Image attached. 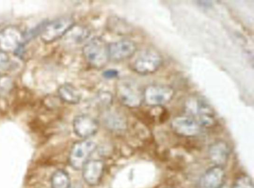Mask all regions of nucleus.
Listing matches in <instances>:
<instances>
[{
  "mask_svg": "<svg viewBox=\"0 0 254 188\" xmlns=\"http://www.w3.org/2000/svg\"><path fill=\"white\" fill-rule=\"evenodd\" d=\"M96 143L88 140L78 141L73 144L69 151L68 162L76 170L82 169L89 160L90 156L95 151Z\"/></svg>",
  "mask_w": 254,
  "mask_h": 188,
  "instance_id": "4",
  "label": "nucleus"
},
{
  "mask_svg": "<svg viewBox=\"0 0 254 188\" xmlns=\"http://www.w3.org/2000/svg\"><path fill=\"white\" fill-rule=\"evenodd\" d=\"M226 175L223 167L213 166L209 168L199 181L200 188H221Z\"/></svg>",
  "mask_w": 254,
  "mask_h": 188,
  "instance_id": "12",
  "label": "nucleus"
},
{
  "mask_svg": "<svg viewBox=\"0 0 254 188\" xmlns=\"http://www.w3.org/2000/svg\"><path fill=\"white\" fill-rule=\"evenodd\" d=\"M117 94L120 102L128 107H137L143 101V92L129 80H122L118 83Z\"/></svg>",
  "mask_w": 254,
  "mask_h": 188,
  "instance_id": "5",
  "label": "nucleus"
},
{
  "mask_svg": "<svg viewBox=\"0 0 254 188\" xmlns=\"http://www.w3.org/2000/svg\"><path fill=\"white\" fill-rule=\"evenodd\" d=\"M105 165L100 160H88L82 168V177L85 182L90 186L97 185L101 180Z\"/></svg>",
  "mask_w": 254,
  "mask_h": 188,
  "instance_id": "11",
  "label": "nucleus"
},
{
  "mask_svg": "<svg viewBox=\"0 0 254 188\" xmlns=\"http://www.w3.org/2000/svg\"><path fill=\"white\" fill-rule=\"evenodd\" d=\"M74 133L81 138H88L94 135L99 128L98 121L93 117L86 114L76 116L72 122Z\"/></svg>",
  "mask_w": 254,
  "mask_h": 188,
  "instance_id": "9",
  "label": "nucleus"
},
{
  "mask_svg": "<svg viewBox=\"0 0 254 188\" xmlns=\"http://www.w3.org/2000/svg\"><path fill=\"white\" fill-rule=\"evenodd\" d=\"M89 36L90 31L87 28L75 24L64 36L68 41L78 43L86 40Z\"/></svg>",
  "mask_w": 254,
  "mask_h": 188,
  "instance_id": "16",
  "label": "nucleus"
},
{
  "mask_svg": "<svg viewBox=\"0 0 254 188\" xmlns=\"http://www.w3.org/2000/svg\"><path fill=\"white\" fill-rule=\"evenodd\" d=\"M171 127L177 135L185 137H193L198 135L201 131V127L190 116H178L171 122Z\"/></svg>",
  "mask_w": 254,
  "mask_h": 188,
  "instance_id": "8",
  "label": "nucleus"
},
{
  "mask_svg": "<svg viewBox=\"0 0 254 188\" xmlns=\"http://www.w3.org/2000/svg\"><path fill=\"white\" fill-rule=\"evenodd\" d=\"M75 24L70 17H61L46 21L40 34L41 39L47 44L54 42L64 37Z\"/></svg>",
  "mask_w": 254,
  "mask_h": 188,
  "instance_id": "3",
  "label": "nucleus"
},
{
  "mask_svg": "<svg viewBox=\"0 0 254 188\" xmlns=\"http://www.w3.org/2000/svg\"><path fill=\"white\" fill-rule=\"evenodd\" d=\"M230 154V147L223 140L216 141L208 147V158L214 166L223 167L228 160Z\"/></svg>",
  "mask_w": 254,
  "mask_h": 188,
  "instance_id": "13",
  "label": "nucleus"
},
{
  "mask_svg": "<svg viewBox=\"0 0 254 188\" xmlns=\"http://www.w3.org/2000/svg\"><path fill=\"white\" fill-rule=\"evenodd\" d=\"M136 51L135 43L129 39H123L108 44L109 59L115 61L130 58Z\"/></svg>",
  "mask_w": 254,
  "mask_h": 188,
  "instance_id": "10",
  "label": "nucleus"
},
{
  "mask_svg": "<svg viewBox=\"0 0 254 188\" xmlns=\"http://www.w3.org/2000/svg\"><path fill=\"white\" fill-rule=\"evenodd\" d=\"M51 185L52 188H69L70 179L68 174L64 170H57L51 176Z\"/></svg>",
  "mask_w": 254,
  "mask_h": 188,
  "instance_id": "17",
  "label": "nucleus"
},
{
  "mask_svg": "<svg viewBox=\"0 0 254 188\" xmlns=\"http://www.w3.org/2000/svg\"><path fill=\"white\" fill-rule=\"evenodd\" d=\"M232 188H254L253 180L250 177L243 175L237 179Z\"/></svg>",
  "mask_w": 254,
  "mask_h": 188,
  "instance_id": "18",
  "label": "nucleus"
},
{
  "mask_svg": "<svg viewBox=\"0 0 254 188\" xmlns=\"http://www.w3.org/2000/svg\"><path fill=\"white\" fill-rule=\"evenodd\" d=\"M82 55L86 63L91 68H103L109 60L108 44L102 38H92L82 48Z\"/></svg>",
  "mask_w": 254,
  "mask_h": 188,
  "instance_id": "1",
  "label": "nucleus"
},
{
  "mask_svg": "<svg viewBox=\"0 0 254 188\" xmlns=\"http://www.w3.org/2000/svg\"><path fill=\"white\" fill-rule=\"evenodd\" d=\"M8 57L5 52L0 50V71L8 67Z\"/></svg>",
  "mask_w": 254,
  "mask_h": 188,
  "instance_id": "19",
  "label": "nucleus"
},
{
  "mask_svg": "<svg viewBox=\"0 0 254 188\" xmlns=\"http://www.w3.org/2000/svg\"><path fill=\"white\" fill-rule=\"evenodd\" d=\"M190 116L200 125V126L209 128L213 126L216 122L215 113L205 100L198 98L190 110Z\"/></svg>",
  "mask_w": 254,
  "mask_h": 188,
  "instance_id": "7",
  "label": "nucleus"
},
{
  "mask_svg": "<svg viewBox=\"0 0 254 188\" xmlns=\"http://www.w3.org/2000/svg\"><path fill=\"white\" fill-rule=\"evenodd\" d=\"M174 95L173 89L164 85H151L143 92V101L152 107L163 106L172 100Z\"/></svg>",
  "mask_w": 254,
  "mask_h": 188,
  "instance_id": "6",
  "label": "nucleus"
},
{
  "mask_svg": "<svg viewBox=\"0 0 254 188\" xmlns=\"http://www.w3.org/2000/svg\"><path fill=\"white\" fill-rule=\"evenodd\" d=\"M58 94L60 99L68 104H77L81 99L80 91L74 86L68 83L60 86L58 89Z\"/></svg>",
  "mask_w": 254,
  "mask_h": 188,
  "instance_id": "15",
  "label": "nucleus"
},
{
  "mask_svg": "<svg viewBox=\"0 0 254 188\" xmlns=\"http://www.w3.org/2000/svg\"><path fill=\"white\" fill-rule=\"evenodd\" d=\"M118 72L114 69H110L105 71L103 75L104 77L108 79L114 78L118 76Z\"/></svg>",
  "mask_w": 254,
  "mask_h": 188,
  "instance_id": "20",
  "label": "nucleus"
},
{
  "mask_svg": "<svg viewBox=\"0 0 254 188\" xmlns=\"http://www.w3.org/2000/svg\"><path fill=\"white\" fill-rule=\"evenodd\" d=\"M23 33L13 27H7L0 32V50L14 52L22 43Z\"/></svg>",
  "mask_w": 254,
  "mask_h": 188,
  "instance_id": "14",
  "label": "nucleus"
},
{
  "mask_svg": "<svg viewBox=\"0 0 254 188\" xmlns=\"http://www.w3.org/2000/svg\"><path fill=\"white\" fill-rule=\"evenodd\" d=\"M197 3L199 5L206 8L212 5V1L209 0H197Z\"/></svg>",
  "mask_w": 254,
  "mask_h": 188,
  "instance_id": "21",
  "label": "nucleus"
},
{
  "mask_svg": "<svg viewBox=\"0 0 254 188\" xmlns=\"http://www.w3.org/2000/svg\"><path fill=\"white\" fill-rule=\"evenodd\" d=\"M131 58V69L136 73L143 75L156 72L161 67L163 61L161 54L151 49L136 51Z\"/></svg>",
  "mask_w": 254,
  "mask_h": 188,
  "instance_id": "2",
  "label": "nucleus"
}]
</instances>
